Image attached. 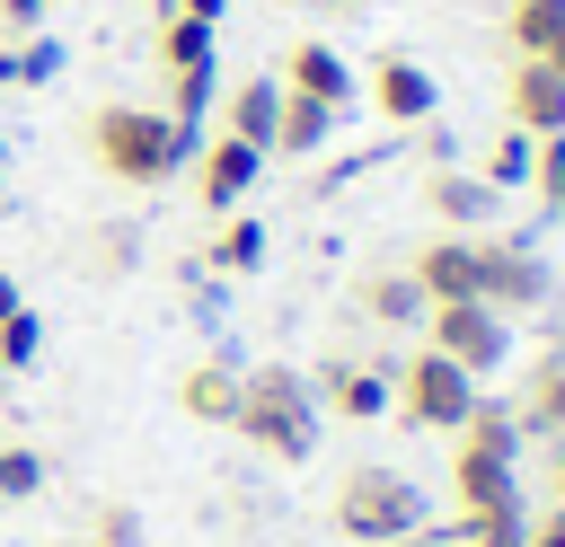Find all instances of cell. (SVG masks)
I'll list each match as a JSON object with an SVG mask.
<instances>
[{
  "label": "cell",
  "instance_id": "obj_1",
  "mask_svg": "<svg viewBox=\"0 0 565 547\" xmlns=\"http://www.w3.org/2000/svg\"><path fill=\"white\" fill-rule=\"evenodd\" d=\"M88 150H97V168H106L115 185H141V194H150V185H168L203 141H194L168 106H97V115H88Z\"/></svg>",
  "mask_w": 565,
  "mask_h": 547
},
{
  "label": "cell",
  "instance_id": "obj_2",
  "mask_svg": "<svg viewBox=\"0 0 565 547\" xmlns=\"http://www.w3.org/2000/svg\"><path fill=\"white\" fill-rule=\"evenodd\" d=\"M318 388H309V371H291V362H265V371H238V415H230V432H247L265 459H282V468H300L309 450H318Z\"/></svg>",
  "mask_w": 565,
  "mask_h": 547
},
{
  "label": "cell",
  "instance_id": "obj_3",
  "mask_svg": "<svg viewBox=\"0 0 565 547\" xmlns=\"http://www.w3.org/2000/svg\"><path fill=\"white\" fill-rule=\"evenodd\" d=\"M335 529L353 538V547H388V538H406V529H424V485L406 476V468H344V485H335Z\"/></svg>",
  "mask_w": 565,
  "mask_h": 547
},
{
  "label": "cell",
  "instance_id": "obj_4",
  "mask_svg": "<svg viewBox=\"0 0 565 547\" xmlns=\"http://www.w3.org/2000/svg\"><path fill=\"white\" fill-rule=\"evenodd\" d=\"M477 397H486V388H477V379H468L450 353H433V344H424V353H415V362L388 379V406H397L415 432H459Z\"/></svg>",
  "mask_w": 565,
  "mask_h": 547
},
{
  "label": "cell",
  "instance_id": "obj_5",
  "mask_svg": "<svg viewBox=\"0 0 565 547\" xmlns=\"http://www.w3.org/2000/svg\"><path fill=\"white\" fill-rule=\"evenodd\" d=\"M424 344L450 353L468 379H486L512 362V318H494L486 300H450V309H424Z\"/></svg>",
  "mask_w": 565,
  "mask_h": 547
},
{
  "label": "cell",
  "instance_id": "obj_6",
  "mask_svg": "<svg viewBox=\"0 0 565 547\" xmlns=\"http://www.w3.org/2000/svg\"><path fill=\"white\" fill-rule=\"evenodd\" d=\"M477 300L494 318H521L547 300V256L530 238H477Z\"/></svg>",
  "mask_w": 565,
  "mask_h": 547
},
{
  "label": "cell",
  "instance_id": "obj_7",
  "mask_svg": "<svg viewBox=\"0 0 565 547\" xmlns=\"http://www.w3.org/2000/svg\"><path fill=\"white\" fill-rule=\"evenodd\" d=\"M185 168H194V203H203V212H238V203H247V185L265 176V150H256V141H238V132H221V141H203Z\"/></svg>",
  "mask_w": 565,
  "mask_h": 547
},
{
  "label": "cell",
  "instance_id": "obj_8",
  "mask_svg": "<svg viewBox=\"0 0 565 547\" xmlns=\"http://www.w3.org/2000/svg\"><path fill=\"white\" fill-rule=\"evenodd\" d=\"M406 282H415V300H424V309L477 300V238H459V229L424 238V247H415V265H406Z\"/></svg>",
  "mask_w": 565,
  "mask_h": 547
},
{
  "label": "cell",
  "instance_id": "obj_9",
  "mask_svg": "<svg viewBox=\"0 0 565 547\" xmlns=\"http://www.w3.org/2000/svg\"><path fill=\"white\" fill-rule=\"evenodd\" d=\"M371 106H380L388 124H433L441 88H433V71H424L415 53H388V62L371 71Z\"/></svg>",
  "mask_w": 565,
  "mask_h": 547
},
{
  "label": "cell",
  "instance_id": "obj_10",
  "mask_svg": "<svg viewBox=\"0 0 565 547\" xmlns=\"http://www.w3.org/2000/svg\"><path fill=\"white\" fill-rule=\"evenodd\" d=\"M309 388H318V415H344V423L388 415V371H371V362H327Z\"/></svg>",
  "mask_w": 565,
  "mask_h": 547
},
{
  "label": "cell",
  "instance_id": "obj_11",
  "mask_svg": "<svg viewBox=\"0 0 565 547\" xmlns=\"http://www.w3.org/2000/svg\"><path fill=\"white\" fill-rule=\"evenodd\" d=\"M503 97H512V124H521L530 141L565 132V71H547V62H512Z\"/></svg>",
  "mask_w": 565,
  "mask_h": 547
},
{
  "label": "cell",
  "instance_id": "obj_12",
  "mask_svg": "<svg viewBox=\"0 0 565 547\" xmlns=\"http://www.w3.org/2000/svg\"><path fill=\"white\" fill-rule=\"evenodd\" d=\"M494 203H503V194H494L486 176H468V168H433V176H424V212L450 221L459 238H477V221H494Z\"/></svg>",
  "mask_w": 565,
  "mask_h": 547
},
{
  "label": "cell",
  "instance_id": "obj_13",
  "mask_svg": "<svg viewBox=\"0 0 565 547\" xmlns=\"http://www.w3.org/2000/svg\"><path fill=\"white\" fill-rule=\"evenodd\" d=\"M282 88H291V97H318V106H335V115L353 106V71H344V53H335V44H318V35H309V44H291Z\"/></svg>",
  "mask_w": 565,
  "mask_h": 547
},
{
  "label": "cell",
  "instance_id": "obj_14",
  "mask_svg": "<svg viewBox=\"0 0 565 547\" xmlns=\"http://www.w3.org/2000/svg\"><path fill=\"white\" fill-rule=\"evenodd\" d=\"M177 406H185L194 423H230V415H238V362H230V353H203V362H185V379H177Z\"/></svg>",
  "mask_w": 565,
  "mask_h": 547
},
{
  "label": "cell",
  "instance_id": "obj_15",
  "mask_svg": "<svg viewBox=\"0 0 565 547\" xmlns=\"http://www.w3.org/2000/svg\"><path fill=\"white\" fill-rule=\"evenodd\" d=\"M512 53L565 71V0H512Z\"/></svg>",
  "mask_w": 565,
  "mask_h": 547
},
{
  "label": "cell",
  "instance_id": "obj_16",
  "mask_svg": "<svg viewBox=\"0 0 565 547\" xmlns=\"http://www.w3.org/2000/svg\"><path fill=\"white\" fill-rule=\"evenodd\" d=\"M327 132H335V106H318V97H291V88H282V106H274V141H265V150L309 159V150H327Z\"/></svg>",
  "mask_w": 565,
  "mask_h": 547
},
{
  "label": "cell",
  "instance_id": "obj_17",
  "mask_svg": "<svg viewBox=\"0 0 565 547\" xmlns=\"http://www.w3.org/2000/svg\"><path fill=\"white\" fill-rule=\"evenodd\" d=\"M441 538H450V547H530V512H521V494H512V503H477V512H459Z\"/></svg>",
  "mask_w": 565,
  "mask_h": 547
},
{
  "label": "cell",
  "instance_id": "obj_18",
  "mask_svg": "<svg viewBox=\"0 0 565 547\" xmlns=\"http://www.w3.org/2000/svg\"><path fill=\"white\" fill-rule=\"evenodd\" d=\"M512 423H521V432H547V441H565V353H547V362L530 371V388H521Z\"/></svg>",
  "mask_w": 565,
  "mask_h": 547
},
{
  "label": "cell",
  "instance_id": "obj_19",
  "mask_svg": "<svg viewBox=\"0 0 565 547\" xmlns=\"http://www.w3.org/2000/svg\"><path fill=\"white\" fill-rule=\"evenodd\" d=\"M274 106H282V79H238L230 88V106H221V132H238V141H274ZM274 159V150H265Z\"/></svg>",
  "mask_w": 565,
  "mask_h": 547
},
{
  "label": "cell",
  "instance_id": "obj_20",
  "mask_svg": "<svg viewBox=\"0 0 565 547\" xmlns=\"http://www.w3.org/2000/svg\"><path fill=\"white\" fill-rule=\"evenodd\" d=\"M362 318H371V326H415L424 300H415L406 274H371V282H362Z\"/></svg>",
  "mask_w": 565,
  "mask_h": 547
},
{
  "label": "cell",
  "instance_id": "obj_21",
  "mask_svg": "<svg viewBox=\"0 0 565 547\" xmlns=\"http://www.w3.org/2000/svg\"><path fill=\"white\" fill-rule=\"evenodd\" d=\"M159 53H168V71H212V26L203 18H159Z\"/></svg>",
  "mask_w": 565,
  "mask_h": 547
},
{
  "label": "cell",
  "instance_id": "obj_22",
  "mask_svg": "<svg viewBox=\"0 0 565 547\" xmlns=\"http://www.w3.org/2000/svg\"><path fill=\"white\" fill-rule=\"evenodd\" d=\"M530 159H539V141H530V132L512 124V132H503V141L486 150V168H477V176H486L494 194H512V185H530Z\"/></svg>",
  "mask_w": 565,
  "mask_h": 547
},
{
  "label": "cell",
  "instance_id": "obj_23",
  "mask_svg": "<svg viewBox=\"0 0 565 547\" xmlns=\"http://www.w3.org/2000/svg\"><path fill=\"white\" fill-rule=\"evenodd\" d=\"M35 494H44V450L0 441V503H35Z\"/></svg>",
  "mask_w": 565,
  "mask_h": 547
},
{
  "label": "cell",
  "instance_id": "obj_24",
  "mask_svg": "<svg viewBox=\"0 0 565 547\" xmlns=\"http://www.w3.org/2000/svg\"><path fill=\"white\" fill-rule=\"evenodd\" d=\"M212 265H221V274H256V265H265V221H230V229L212 238Z\"/></svg>",
  "mask_w": 565,
  "mask_h": 547
},
{
  "label": "cell",
  "instance_id": "obj_25",
  "mask_svg": "<svg viewBox=\"0 0 565 547\" xmlns=\"http://www.w3.org/2000/svg\"><path fill=\"white\" fill-rule=\"evenodd\" d=\"M35 353H44V318L35 309H9L0 318V371H26Z\"/></svg>",
  "mask_w": 565,
  "mask_h": 547
},
{
  "label": "cell",
  "instance_id": "obj_26",
  "mask_svg": "<svg viewBox=\"0 0 565 547\" xmlns=\"http://www.w3.org/2000/svg\"><path fill=\"white\" fill-rule=\"evenodd\" d=\"M71 547H141V512L132 503H97L88 538H71Z\"/></svg>",
  "mask_w": 565,
  "mask_h": 547
},
{
  "label": "cell",
  "instance_id": "obj_27",
  "mask_svg": "<svg viewBox=\"0 0 565 547\" xmlns=\"http://www.w3.org/2000/svg\"><path fill=\"white\" fill-rule=\"evenodd\" d=\"M530 185H539V203H547V212H565V132H547V141H539Z\"/></svg>",
  "mask_w": 565,
  "mask_h": 547
},
{
  "label": "cell",
  "instance_id": "obj_28",
  "mask_svg": "<svg viewBox=\"0 0 565 547\" xmlns=\"http://www.w3.org/2000/svg\"><path fill=\"white\" fill-rule=\"evenodd\" d=\"M168 79H177V97H168V115H177V124L194 132V124H203V106H212V71H168Z\"/></svg>",
  "mask_w": 565,
  "mask_h": 547
},
{
  "label": "cell",
  "instance_id": "obj_29",
  "mask_svg": "<svg viewBox=\"0 0 565 547\" xmlns=\"http://www.w3.org/2000/svg\"><path fill=\"white\" fill-rule=\"evenodd\" d=\"M44 9H53V0H0V26H9V35H35Z\"/></svg>",
  "mask_w": 565,
  "mask_h": 547
},
{
  "label": "cell",
  "instance_id": "obj_30",
  "mask_svg": "<svg viewBox=\"0 0 565 547\" xmlns=\"http://www.w3.org/2000/svg\"><path fill=\"white\" fill-rule=\"evenodd\" d=\"M530 547H565V503H547V512L530 521Z\"/></svg>",
  "mask_w": 565,
  "mask_h": 547
},
{
  "label": "cell",
  "instance_id": "obj_31",
  "mask_svg": "<svg viewBox=\"0 0 565 547\" xmlns=\"http://www.w3.org/2000/svg\"><path fill=\"white\" fill-rule=\"evenodd\" d=\"M388 547H450V538H441V529L424 521V529H406V538H388Z\"/></svg>",
  "mask_w": 565,
  "mask_h": 547
},
{
  "label": "cell",
  "instance_id": "obj_32",
  "mask_svg": "<svg viewBox=\"0 0 565 547\" xmlns=\"http://www.w3.org/2000/svg\"><path fill=\"white\" fill-rule=\"evenodd\" d=\"M9 309H26V291H18V274H0V318H9Z\"/></svg>",
  "mask_w": 565,
  "mask_h": 547
},
{
  "label": "cell",
  "instance_id": "obj_33",
  "mask_svg": "<svg viewBox=\"0 0 565 547\" xmlns=\"http://www.w3.org/2000/svg\"><path fill=\"white\" fill-rule=\"evenodd\" d=\"M547 485H556V503H565V441H556V468H547Z\"/></svg>",
  "mask_w": 565,
  "mask_h": 547
},
{
  "label": "cell",
  "instance_id": "obj_34",
  "mask_svg": "<svg viewBox=\"0 0 565 547\" xmlns=\"http://www.w3.org/2000/svg\"><path fill=\"white\" fill-rule=\"evenodd\" d=\"M335 9H362V0H335Z\"/></svg>",
  "mask_w": 565,
  "mask_h": 547
},
{
  "label": "cell",
  "instance_id": "obj_35",
  "mask_svg": "<svg viewBox=\"0 0 565 547\" xmlns=\"http://www.w3.org/2000/svg\"><path fill=\"white\" fill-rule=\"evenodd\" d=\"M159 18H168V0H159Z\"/></svg>",
  "mask_w": 565,
  "mask_h": 547
}]
</instances>
